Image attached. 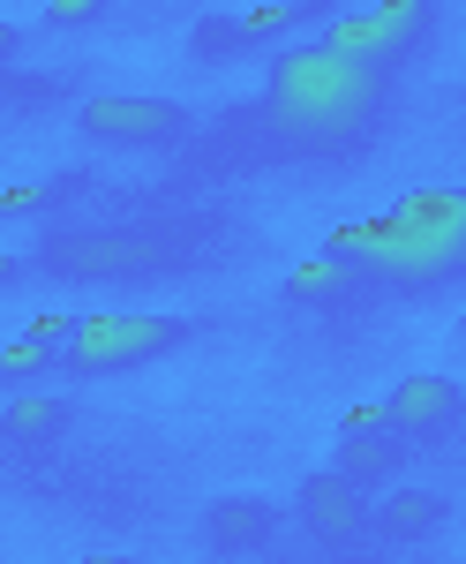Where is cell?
I'll return each mask as SVG.
<instances>
[{"label":"cell","mask_w":466,"mask_h":564,"mask_svg":"<svg viewBox=\"0 0 466 564\" xmlns=\"http://www.w3.org/2000/svg\"><path fill=\"white\" fill-rule=\"evenodd\" d=\"M234 23H241V39H249V45H271V39H286V31H308L294 0H256L249 15H234Z\"/></svg>","instance_id":"2e32d148"},{"label":"cell","mask_w":466,"mask_h":564,"mask_svg":"<svg viewBox=\"0 0 466 564\" xmlns=\"http://www.w3.org/2000/svg\"><path fill=\"white\" fill-rule=\"evenodd\" d=\"M76 324H84V316H31L23 332H31V339H45V347H68V339H76Z\"/></svg>","instance_id":"ac0fdd59"},{"label":"cell","mask_w":466,"mask_h":564,"mask_svg":"<svg viewBox=\"0 0 466 564\" xmlns=\"http://www.w3.org/2000/svg\"><path fill=\"white\" fill-rule=\"evenodd\" d=\"M407 459H414V444H399L391 430H361V436H339L332 475H346L361 497H383L391 481H407Z\"/></svg>","instance_id":"8fae6325"},{"label":"cell","mask_w":466,"mask_h":564,"mask_svg":"<svg viewBox=\"0 0 466 564\" xmlns=\"http://www.w3.org/2000/svg\"><path fill=\"white\" fill-rule=\"evenodd\" d=\"M61 369V347H45V339H15V347H0V391H31L39 377H53Z\"/></svg>","instance_id":"9a60e30c"},{"label":"cell","mask_w":466,"mask_h":564,"mask_svg":"<svg viewBox=\"0 0 466 564\" xmlns=\"http://www.w3.org/2000/svg\"><path fill=\"white\" fill-rule=\"evenodd\" d=\"M294 520L316 534V550L346 557V550L369 534V497H361V489H354L346 475L316 467V475H301V489H294Z\"/></svg>","instance_id":"ba28073f"},{"label":"cell","mask_w":466,"mask_h":564,"mask_svg":"<svg viewBox=\"0 0 466 564\" xmlns=\"http://www.w3.org/2000/svg\"><path fill=\"white\" fill-rule=\"evenodd\" d=\"M76 129L98 151H173V143H188V106L143 98V90H106L76 113Z\"/></svg>","instance_id":"8992f818"},{"label":"cell","mask_w":466,"mask_h":564,"mask_svg":"<svg viewBox=\"0 0 466 564\" xmlns=\"http://www.w3.org/2000/svg\"><path fill=\"white\" fill-rule=\"evenodd\" d=\"M76 188H84V166H53L45 181H15V188H0V226L8 218H53Z\"/></svg>","instance_id":"5bb4252c"},{"label":"cell","mask_w":466,"mask_h":564,"mask_svg":"<svg viewBox=\"0 0 466 564\" xmlns=\"http://www.w3.org/2000/svg\"><path fill=\"white\" fill-rule=\"evenodd\" d=\"M181 347H196V324L188 316H84L76 339L61 347V377L106 384V377H128V369L166 361Z\"/></svg>","instance_id":"277c9868"},{"label":"cell","mask_w":466,"mask_h":564,"mask_svg":"<svg viewBox=\"0 0 466 564\" xmlns=\"http://www.w3.org/2000/svg\"><path fill=\"white\" fill-rule=\"evenodd\" d=\"M76 422V399H61V391H8V406H0V452H45V444H61Z\"/></svg>","instance_id":"30bf717a"},{"label":"cell","mask_w":466,"mask_h":564,"mask_svg":"<svg viewBox=\"0 0 466 564\" xmlns=\"http://www.w3.org/2000/svg\"><path fill=\"white\" fill-rule=\"evenodd\" d=\"M361 430H383V399H377V406H346L339 436H361Z\"/></svg>","instance_id":"ffe728a7"},{"label":"cell","mask_w":466,"mask_h":564,"mask_svg":"<svg viewBox=\"0 0 466 564\" xmlns=\"http://www.w3.org/2000/svg\"><path fill=\"white\" fill-rule=\"evenodd\" d=\"M383 430L399 436V444H444V436L466 430V384L459 377H399V384L383 391Z\"/></svg>","instance_id":"52a82bcc"},{"label":"cell","mask_w":466,"mask_h":564,"mask_svg":"<svg viewBox=\"0 0 466 564\" xmlns=\"http://www.w3.org/2000/svg\"><path fill=\"white\" fill-rule=\"evenodd\" d=\"M39 271H31V257L23 249H0V294H15V286H31Z\"/></svg>","instance_id":"d6986e66"},{"label":"cell","mask_w":466,"mask_h":564,"mask_svg":"<svg viewBox=\"0 0 466 564\" xmlns=\"http://www.w3.org/2000/svg\"><path fill=\"white\" fill-rule=\"evenodd\" d=\"M84 564H136V557H84Z\"/></svg>","instance_id":"7402d4cb"},{"label":"cell","mask_w":466,"mask_h":564,"mask_svg":"<svg viewBox=\"0 0 466 564\" xmlns=\"http://www.w3.org/2000/svg\"><path fill=\"white\" fill-rule=\"evenodd\" d=\"M444 520H452V505H444L436 489H414V481H391L377 505H369V534H377V542H399V550H407V542H429Z\"/></svg>","instance_id":"7c38bea8"},{"label":"cell","mask_w":466,"mask_h":564,"mask_svg":"<svg viewBox=\"0 0 466 564\" xmlns=\"http://www.w3.org/2000/svg\"><path fill=\"white\" fill-rule=\"evenodd\" d=\"M324 249L361 263L369 286H383V294L466 286V188H407L391 212L339 226Z\"/></svg>","instance_id":"7a4b0ae2"},{"label":"cell","mask_w":466,"mask_h":564,"mask_svg":"<svg viewBox=\"0 0 466 564\" xmlns=\"http://www.w3.org/2000/svg\"><path fill=\"white\" fill-rule=\"evenodd\" d=\"M106 15H113V0H45V31H84Z\"/></svg>","instance_id":"e0dca14e"},{"label":"cell","mask_w":466,"mask_h":564,"mask_svg":"<svg viewBox=\"0 0 466 564\" xmlns=\"http://www.w3.org/2000/svg\"><path fill=\"white\" fill-rule=\"evenodd\" d=\"M31 271L61 286H143L181 271V241L159 226H45Z\"/></svg>","instance_id":"3957f363"},{"label":"cell","mask_w":466,"mask_h":564,"mask_svg":"<svg viewBox=\"0 0 466 564\" xmlns=\"http://www.w3.org/2000/svg\"><path fill=\"white\" fill-rule=\"evenodd\" d=\"M279 527H286V505H271V497H212L204 505V542L218 557H249Z\"/></svg>","instance_id":"9c48e42d"},{"label":"cell","mask_w":466,"mask_h":564,"mask_svg":"<svg viewBox=\"0 0 466 564\" xmlns=\"http://www.w3.org/2000/svg\"><path fill=\"white\" fill-rule=\"evenodd\" d=\"M391 113V76L369 61H346L332 45H286L263 76L256 129L271 151L294 159H346L383 129Z\"/></svg>","instance_id":"6da1fadb"},{"label":"cell","mask_w":466,"mask_h":564,"mask_svg":"<svg viewBox=\"0 0 466 564\" xmlns=\"http://www.w3.org/2000/svg\"><path fill=\"white\" fill-rule=\"evenodd\" d=\"M436 31H444L436 0H377V8H339V15L316 31V45H332L346 61H369L383 76H399L422 45H436Z\"/></svg>","instance_id":"5b68a950"},{"label":"cell","mask_w":466,"mask_h":564,"mask_svg":"<svg viewBox=\"0 0 466 564\" xmlns=\"http://www.w3.org/2000/svg\"><path fill=\"white\" fill-rule=\"evenodd\" d=\"M459 332H466V316H459Z\"/></svg>","instance_id":"603a6c76"},{"label":"cell","mask_w":466,"mask_h":564,"mask_svg":"<svg viewBox=\"0 0 466 564\" xmlns=\"http://www.w3.org/2000/svg\"><path fill=\"white\" fill-rule=\"evenodd\" d=\"M361 294H377L369 271L332 257V249H316V257H301L294 271H286V302L294 308H339V302H361Z\"/></svg>","instance_id":"4fadbf2b"},{"label":"cell","mask_w":466,"mask_h":564,"mask_svg":"<svg viewBox=\"0 0 466 564\" xmlns=\"http://www.w3.org/2000/svg\"><path fill=\"white\" fill-rule=\"evenodd\" d=\"M15 45H23V31H15V23H0V84H8V61H15Z\"/></svg>","instance_id":"44dd1931"}]
</instances>
